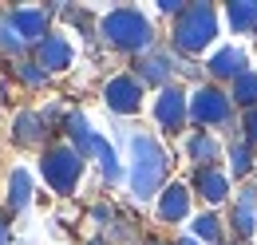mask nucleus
<instances>
[{"label":"nucleus","mask_w":257,"mask_h":245,"mask_svg":"<svg viewBox=\"0 0 257 245\" xmlns=\"http://www.w3.org/2000/svg\"><path fill=\"white\" fill-rule=\"evenodd\" d=\"M170 182V151L151 131L127 135V190L135 202H159Z\"/></svg>","instance_id":"1"},{"label":"nucleus","mask_w":257,"mask_h":245,"mask_svg":"<svg viewBox=\"0 0 257 245\" xmlns=\"http://www.w3.org/2000/svg\"><path fill=\"white\" fill-rule=\"evenodd\" d=\"M95 40L103 48L119 52V56H135L139 60L143 52L159 48V28H155V20L139 4H115V8H107L99 16Z\"/></svg>","instance_id":"2"},{"label":"nucleus","mask_w":257,"mask_h":245,"mask_svg":"<svg viewBox=\"0 0 257 245\" xmlns=\"http://www.w3.org/2000/svg\"><path fill=\"white\" fill-rule=\"evenodd\" d=\"M218 32H222V12L206 0H194L182 8L178 20H170V52L178 60H194L214 48Z\"/></svg>","instance_id":"3"},{"label":"nucleus","mask_w":257,"mask_h":245,"mask_svg":"<svg viewBox=\"0 0 257 245\" xmlns=\"http://www.w3.org/2000/svg\"><path fill=\"white\" fill-rule=\"evenodd\" d=\"M36 170H40V178H44V186H48L52 194L71 198V194L79 190V182H83L87 158L75 151L71 143H64V139H52V143L40 151V158H36Z\"/></svg>","instance_id":"4"},{"label":"nucleus","mask_w":257,"mask_h":245,"mask_svg":"<svg viewBox=\"0 0 257 245\" xmlns=\"http://www.w3.org/2000/svg\"><path fill=\"white\" fill-rule=\"evenodd\" d=\"M190 127L194 131H229V139L233 135H241V127H237V107H233V99H229V87H218V83H198L190 91Z\"/></svg>","instance_id":"5"},{"label":"nucleus","mask_w":257,"mask_h":245,"mask_svg":"<svg viewBox=\"0 0 257 245\" xmlns=\"http://www.w3.org/2000/svg\"><path fill=\"white\" fill-rule=\"evenodd\" d=\"M178 56L170 52V44H159V48H151V52H143L139 60H131V75L143 83V87H170V83H178L174 75H178Z\"/></svg>","instance_id":"6"},{"label":"nucleus","mask_w":257,"mask_h":245,"mask_svg":"<svg viewBox=\"0 0 257 245\" xmlns=\"http://www.w3.org/2000/svg\"><path fill=\"white\" fill-rule=\"evenodd\" d=\"M151 115H155V122H159V131L182 135V131L190 127V91H186L182 83H170V87L155 91Z\"/></svg>","instance_id":"7"},{"label":"nucleus","mask_w":257,"mask_h":245,"mask_svg":"<svg viewBox=\"0 0 257 245\" xmlns=\"http://www.w3.org/2000/svg\"><path fill=\"white\" fill-rule=\"evenodd\" d=\"M103 107L111 111V115H119V119H131V115H139L143 111V99H147V87L131 75V71H119V75H111L107 83H103Z\"/></svg>","instance_id":"8"},{"label":"nucleus","mask_w":257,"mask_h":245,"mask_svg":"<svg viewBox=\"0 0 257 245\" xmlns=\"http://www.w3.org/2000/svg\"><path fill=\"white\" fill-rule=\"evenodd\" d=\"M52 127L44 122L40 115V107H20L12 122H8V139H12V147H20V151H44L48 143H52Z\"/></svg>","instance_id":"9"},{"label":"nucleus","mask_w":257,"mask_h":245,"mask_svg":"<svg viewBox=\"0 0 257 245\" xmlns=\"http://www.w3.org/2000/svg\"><path fill=\"white\" fill-rule=\"evenodd\" d=\"M202 71H206V83H233L237 75H245L249 71V52L241 48V44H218L206 63H202Z\"/></svg>","instance_id":"10"},{"label":"nucleus","mask_w":257,"mask_h":245,"mask_svg":"<svg viewBox=\"0 0 257 245\" xmlns=\"http://www.w3.org/2000/svg\"><path fill=\"white\" fill-rule=\"evenodd\" d=\"M12 24L24 36V44L36 48L56 32V4H12Z\"/></svg>","instance_id":"11"},{"label":"nucleus","mask_w":257,"mask_h":245,"mask_svg":"<svg viewBox=\"0 0 257 245\" xmlns=\"http://www.w3.org/2000/svg\"><path fill=\"white\" fill-rule=\"evenodd\" d=\"M229 233L237 237V245H245L257 233V182H241L237 194L229 198V217H225Z\"/></svg>","instance_id":"12"},{"label":"nucleus","mask_w":257,"mask_h":245,"mask_svg":"<svg viewBox=\"0 0 257 245\" xmlns=\"http://www.w3.org/2000/svg\"><path fill=\"white\" fill-rule=\"evenodd\" d=\"M32 60L48 71V75H64V71H71L75 67V44H71V36L67 32H52L48 40H40L32 48Z\"/></svg>","instance_id":"13"},{"label":"nucleus","mask_w":257,"mask_h":245,"mask_svg":"<svg viewBox=\"0 0 257 245\" xmlns=\"http://www.w3.org/2000/svg\"><path fill=\"white\" fill-rule=\"evenodd\" d=\"M155 217H159L162 225H182V221H190L194 217V190L190 182H166V190L159 194V202H155Z\"/></svg>","instance_id":"14"},{"label":"nucleus","mask_w":257,"mask_h":245,"mask_svg":"<svg viewBox=\"0 0 257 245\" xmlns=\"http://www.w3.org/2000/svg\"><path fill=\"white\" fill-rule=\"evenodd\" d=\"M190 190H194V198L206 202V210H218V206H225V202L233 198L229 170H225V166H198L190 174Z\"/></svg>","instance_id":"15"},{"label":"nucleus","mask_w":257,"mask_h":245,"mask_svg":"<svg viewBox=\"0 0 257 245\" xmlns=\"http://www.w3.org/2000/svg\"><path fill=\"white\" fill-rule=\"evenodd\" d=\"M36 202V178L28 166H12L8 178H4V198H0V210L8 217H20L24 210H32Z\"/></svg>","instance_id":"16"},{"label":"nucleus","mask_w":257,"mask_h":245,"mask_svg":"<svg viewBox=\"0 0 257 245\" xmlns=\"http://www.w3.org/2000/svg\"><path fill=\"white\" fill-rule=\"evenodd\" d=\"M60 135H64V143H71V147L83 154L87 162H95V147H99V139H103V135L91 127L87 111L71 107V111H67V119H64V127H60Z\"/></svg>","instance_id":"17"},{"label":"nucleus","mask_w":257,"mask_h":245,"mask_svg":"<svg viewBox=\"0 0 257 245\" xmlns=\"http://www.w3.org/2000/svg\"><path fill=\"white\" fill-rule=\"evenodd\" d=\"M182 154L194 162V170L198 166H218L222 162V139L214 135V131H186V143H182Z\"/></svg>","instance_id":"18"},{"label":"nucleus","mask_w":257,"mask_h":245,"mask_svg":"<svg viewBox=\"0 0 257 245\" xmlns=\"http://www.w3.org/2000/svg\"><path fill=\"white\" fill-rule=\"evenodd\" d=\"M225 162H229V178H233V182H245L249 174H257V147L249 139L233 135V139L225 143Z\"/></svg>","instance_id":"19"},{"label":"nucleus","mask_w":257,"mask_h":245,"mask_svg":"<svg viewBox=\"0 0 257 245\" xmlns=\"http://www.w3.org/2000/svg\"><path fill=\"white\" fill-rule=\"evenodd\" d=\"M95 166H99V178H103V186H119L127 182V166H123V158H119V147L103 135L95 147Z\"/></svg>","instance_id":"20"},{"label":"nucleus","mask_w":257,"mask_h":245,"mask_svg":"<svg viewBox=\"0 0 257 245\" xmlns=\"http://www.w3.org/2000/svg\"><path fill=\"white\" fill-rule=\"evenodd\" d=\"M190 237H198L202 245H225L229 241V225L222 221L218 210H202L190 217Z\"/></svg>","instance_id":"21"},{"label":"nucleus","mask_w":257,"mask_h":245,"mask_svg":"<svg viewBox=\"0 0 257 245\" xmlns=\"http://www.w3.org/2000/svg\"><path fill=\"white\" fill-rule=\"evenodd\" d=\"M24 56H32V48L24 44V36L12 24V8H0V60L16 63V60H24Z\"/></svg>","instance_id":"22"},{"label":"nucleus","mask_w":257,"mask_h":245,"mask_svg":"<svg viewBox=\"0 0 257 245\" xmlns=\"http://www.w3.org/2000/svg\"><path fill=\"white\" fill-rule=\"evenodd\" d=\"M222 16L233 36H257V0H229Z\"/></svg>","instance_id":"23"},{"label":"nucleus","mask_w":257,"mask_h":245,"mask_svg":"<svg viewBox=\"0 0 257 245\" xmlns=\"http://www.w3.org/2000/svg\"><path fill=\"white\" fill-rule=\"evenodd\" d=\"M8 71H12V79H16L24 91H44V87L52 83V75H48V71H44V67H40L32 56H24V60L8 63Z\"/></svg>","instance_id":"24"},{"label":"nucleus","mask_w":257,"mask_h":245,"mask_svg":"<svg viewBox=\"0 0 257 245\" xmlns=\"http://www.w3.org/2000/svg\"><path fill=\"white\" fill-rule=\"evenodd\" d=\"M229 99H233V107H237V111L257 107V67H249L245 75H237V79L229 83Z\"/></svg>","instance_id":"25"},{"label":"nucleus","mask_w":257,"mask_h":245,"mask_svg":"<svg viewBox=\"0 0 257 245\" xmlns=\"http://www.w3.org/2000/svg\"><path fill=\"white\" fill-rule=\"evenodd\" d=\"M87 217H91V225H99V229L107 233V229L115 225V217H119V210H115L111 202H95V206L87 210Z\"/></svg>","instance_id":"26"},{"label":"nucleus","mask_w":257,"mask_h":245,"mask_svg":"<svg viewBox=\"0 0 257 245\" xmlns=\"http://www.w3.org/2000/svg\"><path fill=\"white\" fill-rule=\"evenodd\" d=\"M237 127H241V139H249L257 147V107H249V111H241V119H237Z\"/></svg>","instance_id":"27"},{"label":"nucleus","mask_w":257,"mask_h":245,"mask_svg":"<svg viewBox=\"0 0 257 245\" xmlns=\"http://www.w3.org/2000/svg\"><path fill=\"white\" fill-rule=\"evenodd\" d=\"M0 245H12V217L0 210Z\"/></svg>","instance_id":"28"},{"label":"nucleus","mask_w":257,"mask_h":245,"mask_svg":"<svg viewBox=\"0 0 257 245\" xmlns=\"http://www.w3.org/2000/svg\"><path fill=\"white\" fill-rule=\"evenodd\" d=\"M170 245H202V241H198V237H190V233H178Z\"/></svg>","instance_id":"29"},{"label":"nucleus","mask_w":257,"mask_h":245,"mask_svg":"<svg viewBox=\"0 0 257 245\" xmlns=\"http://www.w3.org/2000/svg\"><path fill=\"white\" fill-rule=\"evenodd\" d=\"M139 245H170V241H162V237H143Z\"/></svg>","instance_id":"30"},{"label":"nucleus","mask_w":257,"mask_h":245,"mask_svg":"<svg viewBox=\"0 0 257 245\" xmlns=\"http://www.w3.org/2000/svg\"><path fill=\"white\" fill-rule=\"evenodd\" d=\"M87 245H111V241H107V237L99 233V237H91V241H87Z\"/></svg>","instance_id":"31"},{"label":"nucleus","mask_w":257,"mask_h":245,"mask_svg":"<svg viewBox=\"0 0 257 245\" xmlns=\"http://www.w3.org/2000/svg\"><path fill=\"white\" fill-rule=\"evenodd\" d=\"M245 245H249V241H245Z\"/></svg>","instance_id":"32"}]
</instances>
